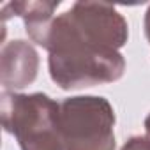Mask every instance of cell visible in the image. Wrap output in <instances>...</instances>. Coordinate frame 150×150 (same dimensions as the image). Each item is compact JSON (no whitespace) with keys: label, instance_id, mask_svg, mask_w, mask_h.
<instances>
[{"label":"cell","instance_id":"1","mask_svg":"<svg viewBox=\"0 0 150 150\" xmlns=\"http://www.w3.org/2000/svg\"><path fill=\"white\" fill-rule=\"evenodd\" d=\"M50 51L51 80L64 90L113 83L124 76L125 60L117 50L96 46L71 27L64 13L53 18L41 44Z\"/></svg>","mask_w":150,"mask_h":150},{"label":"cell","instance_id":"2","mask_svg":"<svg viewBox=\"0 0 150 150\" xmlns=\"http://www.w3.org/2000/svg\"><path fill=\"white\" fill-rule=\"evenodd\" d=\"M58 110L60 103L46 94L4 92L0 97L2 125L16 138L21 150H65Z\"/></svg>","mask_w":150,"mask_h":150},{"label":"cell","instance_id":"3","mask_svg":"<svg viewBox=\"0 0 150 150\" xmlns=\"http://www.w3.org/2000/svg\"><path fill=\"white\" fill-rule=\"evenodd\" d=\"M58 125L65 150H115V111L104 97L76 96L60 103Z\"/></svg>","mask_w":150,"mask_h":150},{"label":"cell","instance_id":"4","mask_svg":"<svg viewBox=\"0 0 150 150\" xmlns=\"http://www.w3.org/2000/svg\"><path fill=\"white\" fill-rule=\"evenodd\" d=\"M64 16L83 39L96 46L118 51L127 42V21L111 4L76 2L64 13Z\"/></svg>","mask_w":150,"mask_h":150},{"label":"cell","instance_id":"5","mask_svg":"<svg viewBox=\"0 0 150 150\" xmlns=\"http://www.w3.org/2000/svg\"><path fill=\"white\" fill-rule=\"evenodd\" d=\"M39 71V55L27 41H11L0 53V81L4 92H16L32 85Z\"/></svg>","mask_w":150,"mask_h":150},{"label":"cell","instance_id":"6","mask_svg":"<svg viewBox=\"0 0 150 150\" xmlns=\"http://www.w3.org/2000/svg\"><path fill=\"white\" fill-rule=\"evenodd\" d=\"M58 6H60L58 0L57 2H46V0L32 2V0H28V2H11L4 7L25 21V30H27L30 41L41 46V42L53 21V13Z\"/></svg>","mask_w":150,"mask_h":150},{"label":"cell","instance_id":"7","mask_svg":"<svg viewBox=\"0 0 150 150\" xmlns=\"http://www.w3.org/2000/svg\"><path fill=\"white\" fill-rule=\"evenodd\" d=\"M122 150H150V139L146 136H132L125 141Z\"/></svg>","mask_w":150,"mask_h":150},{"label":"cell","instance_id":"8","mask_svg":"<svg viewBox=\"0 0 150 150\" xmlns=\"http://www.w3.org/2000/svg\"><path fill=\"white\" fill-rule=\"evenodd\" d=\"M145 35H146V41L150 42V7L145 13Z\"/></svg>","mask_w":150,"mask_h":150},{"label":"cell","instance_id":"9","mask_svg":"<svg viewBox=\"0 0 150 150\" xmlns=\"http://www.w3.org/2000/svg\"><path fill=\"white\" fill-rule=\"evenodd\" d=\"M145 131H146V138L150 139V113H148V117L145 118Z\"/></svg>","mask_w":150,"mask_h":150}]
</instances>
